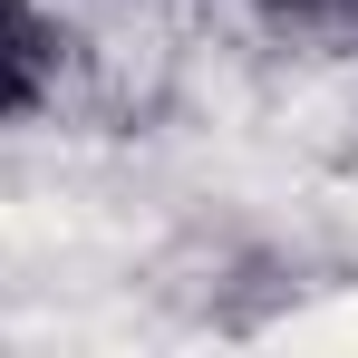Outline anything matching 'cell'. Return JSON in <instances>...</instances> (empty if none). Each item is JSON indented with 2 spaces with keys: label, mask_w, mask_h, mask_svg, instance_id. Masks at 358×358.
<instances>
[{
  "label": "cell",
  "mask_w": 358,
  "mask_h": 358,
  "mask_svg": "<svg viewBox=\"0 0 358 358\" xmlns=\"http://www.w3.org/2000/svg\"><path fill=\"white\" fill-rule=\"evenodd\" d=\"M59 68H68V29L39 0H0V117H39L59 97Z\"/></svg>",
  "instance_id": "6da1fadb"
}]
</instances>
